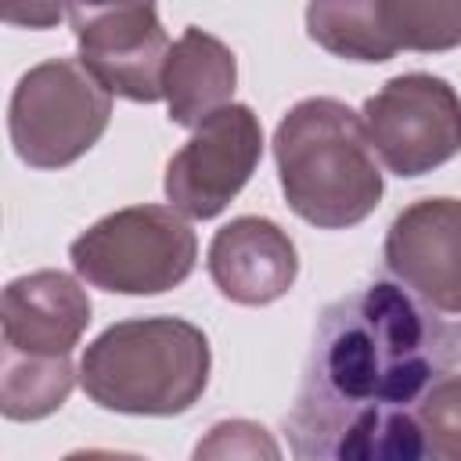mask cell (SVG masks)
Masks as SVG:
<instances>
[{"mask_svg":"<svg viewBox=\"0 0 461 461\" xmlns=\"http://www.w3.org/2000/svg\"><path fill=\"white\" fill-rule=\"evenodd\" d=\"M461 364V321L393 281L328 303L285 432L299 461H425L418 403Z\"/></svg>","mask_w":461,"mask_h":461,"instance_id":"cell-1","label":"cell"},{"mask_svg":"<svg viewBox=\"0 0 461 461\" xmlns=\"http://www.w3.org/2000/svg\"><path fill=\"white\" fill-rule=\"evenodd\" d=\"M274 162L288 209L321 230L364 223L385 191L364 119L335 97H303L281 115Z\"/></svg>","mask_w":461,"mask_h":461,"instance_id":"cell-2","label":"cell"},{"mask_svg":"<svg viewBox=\"0 0 461 461\" xmlns=\"http://www.w3.org/2000/svg\"><path fill=\"white\" fill-rule=\"evenodd\" d=\"M212 371V349L184 317H133L104 328L79 360L83 393L115 414L173 418L191 411Z\"/></svg>","mask_w":461,"mask_h":461,"instance_id":"cell-3","label":"cell"},{"mask_svg":"<svg viewBox=\"0 0 461 461\" xmlns=\"http://www.w3.org/2000/svg\"><path fill=\"white\" fill-rule=\"evenodd\" d=\"M68 259L90 288L162 295L191 277L198 238L173 205H126L90 223L68 245Z\"/></svg>","mask_w":461,"mask_h":461,"instance_id":"cell-4","label":"cell"},{"mask_svg":"<svg viewBox=\"0 0 461 461\" xmlns=\"http://www.w3.org/2000/svg\"><path fill=\"white\" fill-rule=\"evenodd\" d=\"M112 122V94L79 58H47L22 72L7 104L14 155L29 169H65L83 158Z\"/></svg>","mask_w":461,"mask_h":461,"instance_id":"cell-5","label":"cell"},{"mask_svg":"<svg viewBox=\"0 0 461 461\" xmlns=\"http://www.w3.org/2000/svg\"><path fill=\"white\" fill-rule=\"evenodd\" d=\"M367 137L389 173L411 180L461 155V97L432 72L385 79L364 101Z\"/></svg>","mask_w":461,"mask_h":461,"instance_id":"cell-6","label":"cell"},{"mask_svg":"<svg viewBox=\"0 0 461 461\" xmlns=\"http://www.w3.org/2000/svg\"><path fill=\"white\" fill-rule=\"evenodd\" d=\"M306 32L346 61H389L396 50L461 47V0H317L306 7Z\"/></svg>","mask_w":461,"mask_h":461,"instance_id":"cell-7","label":"cell"},{"mask_svg":"<svg viewBox=\"0 0 461 461\" xmlns=\"http://www.w3.org/2000/svg\"><path fill=\"white\" fill-rule=\"evenodd\" d=\"M259 158V115L249 104H227L194 126L184 148L166 162L162 191L176 212L191 220H212L241 194Z\"/></svg>","mask_w":461,"mask_h":461,"instance_id":"cell-8","label":"cell"},{"mask_svg":"<svg viewBox=\"0 0 461 461\" xmlns=\"http://www.w3.org/2000/svg\"><path fill=\"white\" fill-rule=\"evenodd\" d=\"M83 68L115 97L155 104L162 101V68L169 36L155 4H72L65 7Z\"/></svg>","mask_w":461,"mask_h":461,"instance_id":"cell-9","label":"cell"},{"mask_svg":"<svg viewBox=\"0 0 461 461\" xmlns=\"http://www.w3.org/2000/svg\"><path fill=\"white\" fill-rule=\"evenodd\" d=\"M382 259L407 295L436 313H461V198H421L400 209Z\"/></svg>","mask_w":461,"mask_h":461,"instance_id":"cell-10","label":"cell"},{"mask_svg":"<svg viewBox=\"0 0 461 461\" xmlns=\"http://www.w3.org/2000/svg\"><path fill=\"white\" fill-rule=\"evenodd\" d=\"M205 267L223 299L238 306H270L292 292L299 277V252L288 230L274 220L238 216L212 234Z\"/></svg>","mask_w":461,"mask_h":461,"instance_id":"cell-11","label":"cell"},{"mask_svg":"<svg viewBox=\"0 0 461 461\" xmlns=\"http://www.w3.org/2000/svg\"><path fill=\"white\" fill-rule=\"evenodd\" d=\"M90 295L65 270H32L0 295L4 346L29 357H68L90 324Z\"/></svg>","mask_w":461,"mask_h":461,"instance_id":"cell-12","label":"cell"},{"mask_svg":"<svg viewBox=\"0 0 461 461\" xmlns=\"http://www.w3.org/2000/svg\"><path fill=\"white\" fill-rule=\"evenodd\" d=\"M234 86H238V58L234 50L198 29L187 25L180 40L169 47L166 68H162V97L169 108V122L176 126H202L212 112L234 104Z\"/></svg>","mask_w":461,"mask_h":461,"instance_id":"cell-13","label":"cell"},{"mask_svg":"<svg viewBox=\"0 0 461 461\" xmlns=\"http://www.w3.org/2000/svg\"><path fill=\"white\" fill-rule=\"evenodd\" d=\"M76 385L68 357H29L0 346V411L7 421H40L54 414Z\"/></svg>","mask_w":461,"mask_h":461,"instance_id":"cell-14","label":"cell"},{"mask_svg":"<svg viewBox=\"0 0 461 461\" xmlns=\"http://www.w3.org/2000/svg\"><path fill=\"white\" fill-rule=\"evenodd\" d=\"M414 418L429 461H461V375H443L432 382Z\"/></svg>","mask_w":461,"mask_h":461,"instance_id":"cell-15","label":"cell"},{"mask_svg":"<svg viewBox=\"0 0 461 461\" xmlns=\"http://www.w3.org/2000/svg\"><path fill=\"white\" fill-rule=\"evenodd\" d=\"M191 461H285V457L267 425L252 418H223L194 443Z\"/></svg>","mask_w":461,"mask_h":461,"instance_id":"cell-16","label":"cell"},{"mask_svg":"<svg viewBox=\"0 0 461 461\" xmlns=\"http://www.w3.org/2000/svg\"><path fill=\"white\" fill-rule=\"evenodd\" d=\"M65 14V7H29V11H4L7 22H22V25H40L47 29L50 22H58Z\"/></svg>","mask_w":461,"mask_h":461,"instance_id":"cell-17","label":"cell"},{"mask_svg":"<svg viewBox=\"0 0 461 461\" xmlns=\"http://www.w3.org/2000/svg\"><path fill=\"white\" fill-rule=\"evenodd\" d=\"M61 461H148V457L126 454V450H101V447H90V450H72V454H65Z\"/></svg>","mask_w":461,"mask_h":461,"instance_id":"cell-18","label":"cell"}]
</instances>
